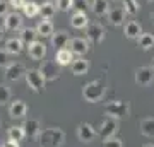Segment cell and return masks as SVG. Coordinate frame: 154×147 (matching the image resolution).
Listing matches in <instances>:
<instances>
[{
    "mask_svg": "<svg viewBox=\"0 0 154 147\" xmlns=\"http://www.w3.org/2000/svg\"><path fill=\"white\" fill-rule=\"evenodd\" d=\"M103 147H123V144L118 137H111L108 140H103Z\"/></svg>",
    "mask_w": 154,
    "mask_h": 147,
    "instance_id": "cell-35",
    "label": "cell"
},
{
    "mask_svg": "<svg viewBox=\"0 0 154 147\" xmlns=\"http://www.w3.org/2000/svg\"><path fill=\"white\" fill-rule=\"evenodd\" d=\"M152 69H154V58H152Z\"/></svg>",
    "mask_w": 154,
    "mask_h": 147,
    "instance_id": "cell-44",
    "label": "cell"
},
{
    "mask_svg": "<svg viewBox=\"0 0 154 147\" xmlns=\"http://www.w3.org/2000/svg\"><path fill=\"white\" fill-rule=\"evenodd\" d=\"M22 41L21 38H11L5 41V51L9 55H19L22 51Z\"/></svg>",
    "mask_w": 154,
    "mask_h": 147,
    "instance_id": "cell-23",
    "label": "cell"
},
{
    "mask_svg": "<svg viewBox=\"0 0 154 147\" xmlns=\"http://www.w3.org/2000/svg\"><path fill=\"white\" fill-rule=\"evenodd\" d=\"M72 74L75 77H79V75H86L88 74V70H89V60H86L84 57H77L75 60L72 62Z\"/></svg>",
    "mask_w": 154,
    "mask_h": 147,
    "instance_id": "cell-17",
    "label": "cell"
},
{
    "mask_svg": "<svg viewBox=\"0 0 154 147\" xmlns=\"http://www.w3.org/2000/svg\"><path fill=\"white\" fill-rule=\"evenodd\" d=\"M36 31H38V34L43 36V38L51 36V34L55 33V31H53V22L50 21V19H41V21L38 22V26H36Z\"/></svg>",
    "mask_w": 154,
    "mask_h": 147,
    "instance_id": "cell-24",
    "label": "cell"
},
{
    "mask_svg": "<svg viewBox=\"0 0 154 147\" xmlns=\"http://www.w3.org/2000/svg\"><path fill=\"white\" fill-rule=\"evenodd\" d=\"M2 147H19V142L16 140H11V139H7L4 144H2Z\"/></svg>",
    "mask_w": 154,
    "mask_h": 147,
    "instance_id": "cell-39",
    "label": "cell"
},
{
    "mask_svg": "<svg viewBox=\"0 0 154 147\" xmlns=\"http://www.w3.org/2000/svg\"><path fill=\"white\" fill-rule=\"evenodd\" d=\"M22 128H24L26 137H29V139L38 137L39 132L43 130V128H41V123H39L38 120H26L24 121V125H22Z\"/></svg>",
    "mask_w": 154,
    "mask_h": 147,
    "instance_id": "cell-20",
    "label": "cell"
},
{
    "mask_svg": "<svg viewBox=\"0 0 154 147\" xmlns=\"http://www.w3.org/2000/svg\"><path fill=\"white\" fill-rule=\"evenodd\" d=\"M135 84L140 87H147L154 82V69L152 67H139L134 75Z\"/></svg>",
    "mask_w": 154,
    "mask_h": 147,
    "instance_id": "cell-6",
    "label": "cell"
},
{
    "mask_svg": "<svg viewBox=\"0 0 154 147\" xmlns=\"http://www.w3.org/2000/svg\"><path fill=\"white\" fill-rule=\"evenodd\" d=\"M70 41V36L67 31H57V33L51 34V44L55 46V50H62L65 48Z\"/></svg>",
    "mask_w": 154,
    "mask_h": 147,
    "instance_id": "cell-19",
    "label": "cell"
},
{
    "mask_svg": "<svg viewBox=\"0 0 154 147\" xmlns=\"http://www.w3.org/2000/svg\"><path fill=\"white\" fill-rule=\"evenodd\" d=\"M45 2H57V0H45Z\"/></svg>",
    "mask_w": 154,
    "mask_h": 147,
    "instance_id": "cell-43",
    "label": "cell"
},
{
    "mask_svg": "<svg viewBox=\"0 0 154 147\" xmlns=\"http://www.w3.org/2000/svg\"><path fill=\"white\" fill-rule=\"evenodd\" d=\"M26 69L22 63H11L9 67H5V79L11 82H16L19 81L22 75H26Z\"/></svg>",
    "mask_w": 154,
    "mask_h": 147,
    "instance_id": "cell-13",
    "label": "cell"
},
{
    "mask_svg": "<svg viewBox=\"0 0 154 147\" xmlns=\"http://www.w3.org/2000/svg\"><path fill=\"white\" fill-rule=\"evenodd\" d=\"M57 9L62 12H69L74 9V0H57Z\"/></svg>",
    "mask_w": 154,
    "mask_h": 147,
    "instance_id": "cell-33",
    "label": "cell"
},
{
    "mask_svg": "<svg viewBox=\"0 0 154 147\" xmlns=\"http://www.w3.org/2000/svg\"><path fill=\"white\" fill-rule=\"evenodd\" d=\"M4 27L7 31H17L22 27V16L17 14V11L9 12L7 16H4Z\"/></svg>",
    "mask_w": 154,
    "mask_h": 147,
    "instance_id": "cell-12",
    "label": "cell"
},
{
    "mask_svg": "<svg viewBox=\"0 0 154 147\" xmlns=\"http://www.w3.org/2000/svg\"><path fill=\"white\" fill-rule=\"evenodd\" d=\"M139 130H140V133H142L144 137L152 139L154 137V118L152 116H147V118L140 120V123H139Z\"/></svg>",
    "mask_w": 154,
    "mask_h": 147,
    "instance_id": "cell-22",
    "label": "cell"
},
{
    "mask_svg": "<svg viewBox=\"0 0 154 147\" xmlns=\"http://www.w3.org/2000/svg\"><path fill=\"white\" fill-rule=\"evenodd\" d=\"M123 9H125L127 16H135L140 9L137 0H123Z\"/></svg>",
    "mask_w": 154,
    "mask_h": 147,
    "instance_id": "cell-31",
    "label": "cell"
},
{
    "mask_svg": "<svg viewBox=\"0 0 154 147\" xmlns=\"http://www.w3.org/2000/svg\"><path fill=\"white\" fill-rule=\"evenodd\" d=\"M28 53L33 60L39 62L46 57V46H45V43H41V41H34V43L28 44Z\"/></svg>",
    "mask_w": 154,
    "mask_h": 147,
    "instance_id": "cell-14",
    "label": "cell"
},
{
    "mask_svg": "<svg viewBox=\"0 0 154 147\" xmlns=\"http://www.w3.org/2000/svg\"><path fill=\"white\" fill-rule=\"evenodd\" d=\"M137 43H139V46H140L142 50H151V48H154V34H151V33H142L140 36H139Z\"/></svg>",
    "mask_w": 154,
    "mask_h": 147,
    "instance_id": "cell-29",
    "label": "cell"
},
{
    "mask_svg": "<svg viewBox=\"0 0 154 147\" xmlns=\"http://www.w3.org/2000/svg\"><path fill=\"white\" fill-rule=\"evenodd\" d=\"M55 5H53V2H45L43 5H41V12H39V16L43 17V19H51V17L55 16Z\"/></svg>",
    "mask_w": 154,
    "mask_h": 147,
    "instance_id": "cell-30",
    "label": "cell"
},
{
    "mask_svg": "<svg viewBox=\"0 0 154 147\" xmlns=\"http://www.w3.org/2000/svg\"><path fill=\"white\" fill-rule=\"evenodd\" d=\"M9 99H11V87L0 84V104H5Z\"/></svg>",
    "mask_w": 154,
    "mask_h": 147,
    "instance_id": "cell-32",
    "label": "cell"
},
{
    "mask_svg": "<svg viewBox=\"0 0 154 147\" xmlns=\"http://www.w3.org/2000/svg\"><path fill=\"white\" fill-rule=\"evenodd\" d=\"M70 44V51L77 57H84L89 51V39L88 38H72L69 41Z\"/></svg>",
    "mask_w": 154,
    "mask_h": 147,
    "instance_id": "cell-9",
    "label": "cell"
},
{
    "mask_svg": "<svg viewBox=\"0 0 154 147\" xmlns=\"http://www.w3.org/2000/svg\"><path fill=\"white\" fill-rule=\"evenodd\" d=\"M75 60L74 58V53L70 51V48H62V50H57V55H55V62L58 63L60 67H67V65H72V62Z\"/></svg>",
    "mask_w": 154,
    "mask_h": 147,
    "instance_id": "cell-16",
    "label": "cell"
},
{
    "mask_svg": "<svg viewBox=\"0 0 154 147\" xmlns=\"http://www.w3.org/2000/svg\"><path fill=\"white\" fill-rule=\"evenodd\" d=\"M96 137H98V132H96V128L91 123H81V125L77 127V139L82 144L93 142Z\"/></svg>",
    "mask_w": 154,
    "mask_h": 147,
    "instance_id": "cell-8",
    "label": "cell"
},
{
    "mask_svg": "<svg viewBox=\"0 0 154 147\" xmlns=\"http://www.w3.org/2000/svg\"><path fill=\"white\" fill-rule=\"evenodd\" d=\"M151 19H152V24H154V11H152V14H151Z\"/></svg>",
    "mask_w": 154,
    "mask_h": 147,
    "instance_id": "cell-41",
    "label": "cell"
},
{
    "mask_svg": "<svg viewBox=\"0 0 154 147\" xmlns=\"http://www.w3.org/2000/svg\"><path fill=\"white\" fill-rule=\"evenodd\" d=\"M105 93H106V84L103 81H91L88 82L82 89V98L88 101V103H98L101 99L105 98Z\"/></svg>",
    "mask_w": 154,
    "mask_h": 147,
    "instance_id": "cell-2",
    "label": "cell"
},
{
    "mask_svg": "<svg viewBox=\"0 0 154 147\" xmlns=\"http://www.w3.org/2000/svg\"><path fill=\"white\" fill-rule=\"evenodd\" d=\"M9 7H11V4L9 2H5V0H0V17L2 16H7L9 14Z\"/></svg>",
    "mask_w": 154,
    "mask_h": 147,
    "instance_id": "cell-38",
    "label": "cell"
},
{
    "mask_svg": "<svg viewBox=\"0 0 154 147\" xmlns=\"http://www.w3.org/2000/svg\"><path fill=\"white\" fill-rule=\"evenodd\" d=\"M58 63L53 60H46L43 62V65H41V69L39 70L43 72V75L46 81H55V79H58V75H60V69H58Z\"/></svg>",
    "mask_w": 154,
    "mask_h": 147,
    "instance_id": "cell-11",
    "label": "cell"
},
{
    "mask_svg": "<svg viewBox=\"0 0 154 147\" xmlns=\"http://www.w3.org/2000/svg\"><path fill=\"white\" fill-rule=\"evenodd\" d=\"M105 113L108 116L116 118V120H122V118H127L130 115V104L125 103V101H111L105 106Z\"/></svg>",
    "mask_w": 154,
    "mask_h": 147,
    "instance_id": "cell-3",
    "label": "cell"
},
{
    "mask_svg": "<svg viewBox=\"0 0 154 147\" xmlns=\"http://www.w3.org/2000/svg\"><path fill=\"white\" fill-rule=\"evenodd\" d=\"M116 130H118V120L113 118V116H106L105 120L101 121V125L98 128V135L103 139V140H108L111 137H115Z\"/></svg>",
    "mask_w": 154,
    "mask_h": 147,
    "instance_id": "cell-5",
    "label": "cell"
},
{
    "mask_svg": "<svg viewBox=\"0 0 154 147\" xmlns=\"http://www.w3.org/2000/svg\"><path fill=\"white\" fill-rule=\"evenodd\" d=\"M26 82H28V86L33 89L34 93H43L46 79H45L43 72L39 70V69H29L26 72Z\"/></svg>",
    "mask_w": 154,
    "mask_h": 147,
    "instance_id": "cell-4",
    "label": "cell"
},
{
    "mask_svg": "<svg viewBox=\"0 0 154 147\" xmlns=\"http://www.w3.org/2000/svg\"><path fill=\"white\" fill-rule=\"evenodd\" d=\"M144 147H154V145H152V144H146Z\"/></svg>",
    "mask_w": 154,
    "mask_h": 147,
    "instance_id": "cell-42",
    "label": "cell"
},
{
    "mask_svg": "<svg viewBox=\"0 0 154 147\" xmlns=\"http://www.w3.org/2000/svg\"><path fill=\"white\" fill-rule=\"evenodd\" d=\"M91 9L96 16H108L110 12V5H108V0H93Z\"/></svg>",
    "mask_w": 154,
    "mask_h": 147,
    "instance_id": "cell-25",
    "label": "cell"
},
{
    "mask_svg": "<svg viewBox=\"0 0 154 147\" xmlns=\"http://www.w3.org/2000/svg\"><path fill=\"white\" fill-rule=\"evenodd\" d=\"M86 38L89 39V43H93V44L103 43V39H105V27L101 26L99 22L89 24L86 27Z\"/></svg>",
    "mask_w": 154,
    "mask_h": 147,
    "instance_id": "cell-7",
    "label": "cell"
},
{
    "mask_svg": "<svg viewBox=\"0 0 154 147\" xmlns=\"http://www.w3.org/2000/svg\"><path fill=\"white\" fill-rule=\"evenodd\" d=\"M36 139L41 147H62L65 142V132L60 127H48L39 132Z\"/></svg>",
    "mask_w": 154,
    "mask_h": 147,
    "instance_id": "cell-1",
    "label": "cell"
},
{
    "mask_svg": "<svg viewBox=\"0 0 154 147\" xmlns=\"http://www.w3.org/2000/svg\"><path fill=\"white\" fill-rule=\"evenodd\" d=\"M26 113H28V104L24 103L22 99H14L11 103V106H9V115H11V118H14V120L24 118Z\"/></svg>",
    "mask_w": 154,
    "mask_h": 147,
    "instance_id": "cell-10",
    "label": "cell"
},
{
    "mask_svg": "<svg viewBox=\"0 0 154 147\" xmlns=\"http://www.w3.org/2000/svg\"><path fill=\"white\" fill-rule=\"evenodd\" d=\"M70 26L74 29H84L89 26V19L86 12H74V16L70 17Z\"/></svg>",
    "mask_w": 154,
    "mask_h": 147,
    "instance_id": "cell-21",
    "label": "cell"
},
{
    "mask_svg": "<svg viewBox=\"0 0 154 147\" xmlns=\"http://www.w3.org/2000/svg\"><path fill=\"white\" fill-rule=\"evenodd\" d=\"M39 34H38V31H36V27H24V29H21V39L24 41L26 44H31V43H34V41H38V38Z\"/></svg>",
    "mask_w": 154,
    "mask_h": 147,
    "instance_id": "cell-26",
    "label": "cell"
},
{
    "mask_svg": "<svg viewBox=\"0 0 154 147\" xmlns=\"http://www.w3.org/2000/svg\"><path fill=\"white\" fill-rule=\"evenodd\" d=\"M146 2H152V0H146Z\"/></svg>",
    "mask_w": 154,
    "mask_h": 147,
    "instance_id": "cell-45",
    "label": "cell"
},
{
    "mask_svg": "<svg viewBox=\"0 0 154 147\" xmlns=\"http://www.w3.org/2000/svg\"><path fill=\"white\" fill-rule=\"evenodd\" d=\"M9 4L14 11H19V9H24L26 5V0H9Z\"/></svg>",
    "mask_w": 154,
    "mask_h": 147,
    "instance_id": "cell-37",
    "label": "cell"
},
{
    "mask_svg": "<svg viewBox=\"0 0 154 147\" xmlns=\"http://www.w3.org/2000/svg\"><path fill=\"white\" fill-rule=\"evenodd\" d=\"M11 62H9V53L5 51V48L0 50V67H9Z\"/></svg>",
    "mask_w": 154,
    "mask_h": 147,
    "instance_id": "cell-36",
    "label": "cell"
},
{
    "mask_svg": "<svg viewBox=\"0 0 154 147\" xmlns=\"http://www.w3.org/2000/svg\"><path fill=\"white\" fill-rule=\"evenodd\" d=\"M4 31H5V27H2V26H0V39L4 38V34H5Z\"/></svg>",
    "mask_w": 154,
    "mask_h": 147,
    "instance_id": "cell-40",
    "label": "cell"
},
{
    "mask_svg": "<svg viewBox=\"0 0 154 147\" xmlns=\"http://www.w3.org/2000/svg\"><path fill=\"white\" fill-rule=\"evenodd\" d=\"M125 16L127 12L123 7H115V9H110L108 12V22L113 24V26H122L125 22Z\"/></svg>",
    "mask_w": 154,
    "mask_h": 147,
    "instance_id": "cell-15",
    "label": "cell"
},
{
    "mask_svg": "<svg viewBox=\"0 0 154 147\" xmlns=\"http://www.w3.org/2000/svg\"><path fill=\"white\" fill-rule=\"evenodd\" d=\"M89 7L88 0H74V11L75 12H86Z\"/></svg>",
    "mask_w": 154,
    "mask_h": 147,
    "instance_id": "cell-34",
    "label": "cell"
},
{
    "mask_svg": "<svg viewBox=\"0 0 154 147\" xmlns=\"http://www.w3.org/2000/svg\"><path fill=\"white\" fill-rule=\"evenodd\" d=\"M22 12H24V16L26 17H36V16H39V12H41V5H39L38 2L29 0V2H26V5H24Z\"/></svg>",
    "mask_w": 154,
    "mask_h": 147,
    "instance_id": "cell-27",
    "label": "cell"
},
{
    "mask_svg": "<svg viewBox=\"0 0 154 147\" xmlns=\"http://www.w3.org/2000/svg\"><path fill=\"white\" fill-rule=\"evenodd\" d=\"M7 137L11 139V140H16V142H21L24 137H26V133H24V128H22V125H12L9 130H7Z\"/></svg>",
    "mask_w": 154,
    "mask_h": 147,
    "instance_id": "cell-28",
    "label": "cell"
},
{
    "mask_svg": "<svg viewBox=\"0 0 154 147\" xmlns=\"http://www.w3.org/2000/svg\"><path fill=\"white\" fill-rule=\"evenodd\" d=\"M123 33H125V36L128 39H139V36L142 34V26L139 24L137 21H128L125 24V27H123Z\"/></svg>",
    "mask_w": 154,
    "mask_h": 147,
    "instance_id": "cell-18",
    "label": "cell"
}]
</instances>
